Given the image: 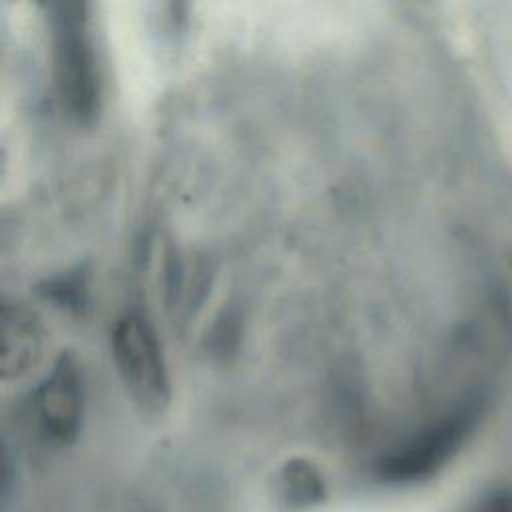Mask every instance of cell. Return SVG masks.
<instances>
[{
  "label": "cell",
  "instance_id": "obj_6",
  "mask_svg": "<svg viewBox=\"0 0 512 512\" xmlns=\"http://www.w3.org/2000/svg\"><path fill=\"white\" fill-rule=\"evenodd\" d=\"M278 488L288 508L308 510L326 500V482L318 466L306 458H290L278 472Z\"/></svg>",
  "mask_w": 512,
  "mask_h": 512
},
{
  "label": "cell",
  "instance_id": "obj_5",
  "mask_svg": "<svg viewBox=\"0 0 512 512\" xmlns=\"http://www.w3.org/2000/svg\"><path fill=\"white\" fill-rule=\"evenodd\" d=\"M44 328L40 318L24 304L2 306V348L0 372L4 380L26 376L40 360Z\"/></svg>",
  "mask_w": 512,
  "mask_h": 512
},
{
  "label": "cell",
  "instance_id": "obj_3",
  "mask_svg": "<svg viewBox=\"0 0 512 512\" xmlns=\"http://www.w3.org/2000/svg\"><path fill=\"white\" fill-rule=\"evenodd\" d=\"M112 358L130 396L146 412H162L170 402V378L156 332L138 314L116 320L110 332Z\"/></svg>",
  "mask_w": 512,
  "mask_h": 512
},
{
  "label": "cell",
  "instance_id": "obj_2",
  "mask_svg": "<svg viewBox=\"0 0 512 512\" xmlns=\"http://www.w3.org/2000/svg\"><path fill=\"white\" fill-rule=\"evenodd\" d=\"M484 404L480 398H470L404 444L384 454L374 468V474L386 484H416L428 480L462 448L466 438L476 428Z\"/></svg>",
  "mask_w": 512,
  "mask_h": 512
},
{
  "label": "cell",
  "instance_id": "obj_1",
  "mask_svg": "<svg viewBox=\"0 0 512 512\" xmlns=\"http://www.w3.org/2000/svg\"><path fill=\"white\" fill-rule=\"evenodd\" d=\"M52 78L60 108L78 124H90L102 98L100 68L90 26V6L76 0L44 4Z\"/></svg>",
  "mask_w": 512,
  "mask_h": 512
},
{
  "label": "cell",
  "instance_id": "obj_7",
  "mask_svg": "<svg viewBox=\"0 0 512 512\" xmlns=\"http://www.w3.org/2000/svg\"><path fill=\"white\" fill-rule=\"evenodd\" d=\"M468 512H512V488L500 486L484 492Z\"/></svg>",
  "mask_w": 512,
  "mask_h": 512
},
{
  "label": "cell",
  "instance_id": "obj_4",
  "mask_svg": "<svg viewBox=\"0 0 512 512\" xmlns=\"http://www.w3.org/2000/svg\"><path fill=\"white\" fill-rule=\"evenodd\" d=\"M32 410L44 436L60 446L72 444L82 428L84 380L74 356L62 354L36 386Z\"/></svg>",
  "mask_w": 512,
  "mask_h": 512
}]
</instances>
